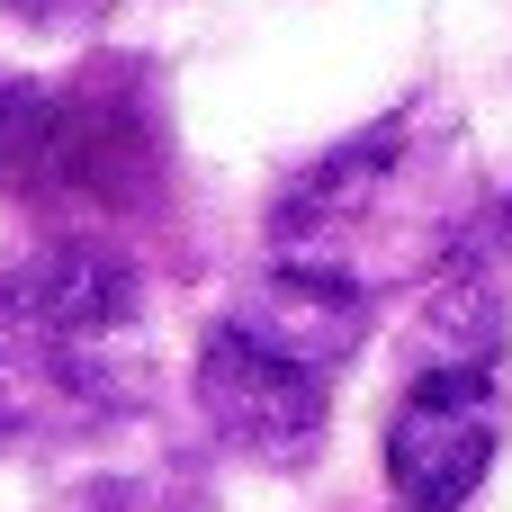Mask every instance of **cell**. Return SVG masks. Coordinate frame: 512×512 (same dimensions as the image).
<instances>
[{
    "mask_svg": "<svg viewBox=\"0 0 512 512\" xmlns=\"http://www.w3.org/2000/svg\"><path fill=\"white\" fill-rule=\"evenodd\" d=\"M477 198H459V144L432 117H378L315 171H297L270 207V243L297 270H324L360 297L387 279H423L450 261Z\"/></svg>",
    "mask_w": 512,
    "mask_h": 512,
    "instance_id": "obj_1",
    "label": "cell"
},
{
    "mask_svg": "<svg viewBox=\"0 0 512 512\" xmlns=\"http://www.w3.org/2000/svg\"><path fill=\"white\" fill-rule=\"evenodd\" d=\"M9 9H18L27 27H90L108 0H9Z\"/></svg>",
    "mask_w": 512,
    "mask_h": 512,
    "instance_id": "obj_7",
    "label": "cell"
},
{
    "mask_svg": "<svg viewBox=\"0 0 512 512\" xmlns=\"http://www.w3.org/2000/svg\"><path fill=\"white\" fill-rule=\"evenodd\" d=\"M198 414H207V432L234 459H252V468H306L324 450L333 396H324L315 369H297V360L261 351L252 333L216 324L198 342Z\"/></svg>",
    "mask_w": 512,
    "mask_h": 512,
    "instance_id": "obj_4",
    "label": "cell"
},
{
    "mask_svg": "<svg viewBox=\"0 0 512 512\" xmlns=\"http://www.w3.org/2000/svg\"><path fill=\"white\" fill-rule=\"evenodd\" d=\"M18 423H27V387H18V369H9V351H0V450L18 441Z\"/></svg>",
    "mask_w": 512,
    "mask_h": 512,
    "instance_id": "obj_8",
    "label": "cell"
},
{
    "mask_svg": "<svg viewBox=\"0 0 512 512\" xmlns=\"http://www.w3.org/2000/svg\"><path fill=\"white\" fill-rule=\"evenodd\" d=\"M45 117H54V90H36L27 72H0V180H18L36 162Z\"/></svg>",
    "mask_w": 512,
    "mask_h": 512,
    "instance_id": "obj_6",
    "label": "cell"
},
{
    "mask_svg": "<svg viewBox=\"0 0 512 512\" xmlns=\"http://www.w3.org/2000/svg\"><path fill=\"white\" fill-rule=\"evenodd\" d=\"M135 315H144V270L117 243L54 234V243H27L0 261V351L18 369V387L117 351V333Z\"/></svg>",
    "mask_w": 512,
    "mask_h": 512,
    "instance_id": "obj_2",
    "label": "cell"
},
{
    "mask_svg": "<svg viewBox=\"0 0 512 512\" xmlns=\"http://www.w3.org/2000/svg\"><path fill=\"white\" fill-rule=\"evenodd\" d=\"M504 450V378L495 369H423L387 423V486L405 512H459Z\"/></svg>",
    "mask_w": 512,
    "mask_h": 512,
    "instance_id": "obj_3",
    "label": "cell"
},
{
    "mask_svg": "<svg viewBox=\"0 0 512 512\" xmlns=\"http://www.w3.org/2000/svg\"><path fill=\"white\" fill-rule=\"evenodd\" d=\"M225 324H234V333H252L261 351H279V360H297V369L333 378V369L369 342V297H360V288H342V279H324V270L270 261V270L234 297V315H225Z\"/></svg>",
    "mask_w": 512,
    "mask_h": 512,
    "instance_id": "obj_5",
    "label": "cell"
}]
</instances>
